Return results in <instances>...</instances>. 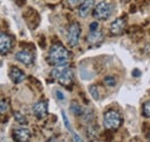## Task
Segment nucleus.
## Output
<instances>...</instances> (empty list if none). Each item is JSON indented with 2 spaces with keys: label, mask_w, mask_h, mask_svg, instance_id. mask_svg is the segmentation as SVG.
Segmentation results:
<instances>
[{
  "label": "nucleus",
  "mask_w": 150,
  "mask_h": 142,
  "mask_svg": "<svg viewBox=\"0 0 150 142\" xmlns=\"http://www.w3.org/2000/svg\"><path fill=\"white\" fill-rule=\"evenodd\" d=\"M104 83L106 86H109V87H114L115 83H117V81H115V79L113 76H105L104 77Z\"/></svg>",
  "instance_id": "obj_17"
},
{
  "label": "nucleus",
  "mask_w": 150,
  "mask_h": 142,
  "mask_svg": "<svg viewBox=\"0 0 150 142\" xmlns=\"http://www.w3.org/2000/svg\"><path fill=\"white\" fill-rule=\"evenodd\" d=\"M8 109V104L6 101H0V113H5Z\"/></svg>",
  "instance_id": "obj_19"
},
{
  "label": "nucleus",
  "mask_w": 150,
  "mask_h": 142,
  "mask_svg": "<svg viewBox=\"0 0 150 142\" xmlns=\"http://www.w3.org/2000/svg\"><path fill=\"white\" fill-rule=\"evenodd\" d=\"M69 109H71V111L74 113L75 116H81V114H83V113H84V111H83L82 107H81L77 102H75V101L72 102V104H71Z\"/></svg>",
  "instance_id": "obj_14"
},
{
  "label": "nucleus",
  "mask_w": 150,
  "mask_h": 142,
  "mask_svg": "<svg viewBox=\"0 0 150 142\" xmlns=\"http://www.w3.org/2000/svg\"><path fill=\"white\" fill-rule=\"evenodd\" d=\"M94 0H83L79 7V15L81 18H87L94 7Z\"/></svg>",
  "instance_id": "obj_11"
},
{
  "label": "nucleus",
  "mask_w": 150,
  "mask_h": 142,
  "mask_svg": "<svg viewBox=\"0 0 150 142\" xmlns=\"http://www.w3.org/2000/svg\"><path fill=\"white\" fill-rule=\"evenodd\" d=\"M112 5L110 2L102 1L96 6V8L94 9V16L95 18H98V20H106L112 15Z\"/></svg>",
  "instance_id": "obj_4"
},
{
  "label": "nucleus",
  "mask_w": 150,
  "mask_h": 142,
  "mask_svg": "<svg viewBox=\"0 0 150 142\" xmlns=\"http://www.w3.org/2000/svg\"><path fill=\"white\" fill-rule=\"evenodd\" d=\"M133 75H134V76H140V75H141V72L139 71V70H136V71L134 70V71H133Z\"/></svg>",
  "instance_id": "obj_25"
},
{
  "label": "nucleus",
  "mask_w": 150,
  "mask_h": 142,
  "mask_svg": "<svg viewBox=\"0 0 150 142\" xmlns=\"http://www.w3.org/2000/svg\"><path fill=\"white\" fill-rule=\"evenodd\" d=\"M143 114L146 117L150 118V102H147L144 105H143Z\"/></svg>",
  "instance_id": "obj_18"
},
{
  "label": "nucleus",
  "mask_w": 150,
  "mask_h": 142,
  "mask_svg": "<svg viewBox=\"0 0 150 142\" xmlns=\"http://www.w3.org/2000/svg\"><path fill=\"white\" fill-rule=\"evenodd\" d=\"M90 31H95V30H97L98 29V23L97 22H93V23H90Z\"/></svg>",
  "instance_id": "obj_21"
},
{
  "label": "nucleus",
  "mask_w": 150,
  "mask_h": 142,
  "mask_svg": "<svg viewBox=\"0 0 150 142\" xmlns=\"http://www.w3.org/2000/svg\"><path fill=\"white\" fill-rule=\"evenodd\" d=\"M9 77H11V80L14 83H20V82H22L24 80L25 75H24V73L21 71L20 68H18V67H12L9 70Z\"/></svg>",
  "instance_id": "obj_12"
},
{
  "label": "nucleus",
  "mask_w": 150,
  "mask_h": 142,
  "mask_svg": "<svg viewBox=\"0 0 150 142\" xmlns=\"http://www.w3.org/2000/svg\"><path fill=\"white\" fill-rule=\"evenodd\" d=\"M61 116H62V119H64V124H65V126H66V128H71V125H69V121H68V118H67V116H66V113L62 111L61 112Z\"/></svg>",
  "instance_id": "obj_20"
},
{
  "label": "nucleus",
  "mask_w": 150,
  "mask_h": 142,
  "mask_svg": "<svg viewBox=\"0 0 150 142\" xmlns=\"http://www.w3.org/2000/svg\"><path fill=\"white\" fill-rule=\"evenodd\" d=\"M51 75H52L53 79H56L60 84L66 86V87L69 86L72 83V81H73V72L68 67L67 62H64V64L54 66V68L52 70Z\"/></svg>",
  "instance_id": "obj_1"
},
{
  "label": "nucleus",
  "mask_w": 150,
  "mask_h": 142,
  "mask_svg": "<svg viewBox=\"0 0 150 142\" xmlns=\"http://www.w3.org/2000/svg\"><path fill=\"white\" fill-rule=\"evenodd\" d=\"M149 142H150V133H149Z\"/></svg>",
  "instance_id": "obj_26"
},
{
  "label": "nucleus",
  "mask_w": 150,
  "mask_h": 142,
  "mask_svg": "<svg viewBox=\"0 0 150 142\" xmlns=\"http://www.w3.org/2000/svg\"><path fill=\"white\" fill-rule=\"evenodd\" d=\"M15 58H16V60H19L20 62H22V64H24L27 66H30L34 62V54L31 53L30 51H28V50L19 51L18 53L15 54Z\"/></svg>",
  "instance_id": "obj_9"
},
{
  "label": "nucleus",
  "mask_w": 150,
  "mask_h": 142,
  "mask_svg": "<svg viewBox=\"0 0 150 142\" xmlns=\"http://www.w3.org/2000/svg\"><path fill=\"white\" fill-rule=\"evenodd\" d=\"M12 37L7 34H0V54H7L12 49Z\"/></svg>",
  "instance_id": "obj_8"
},
{
  "label": "nucleus",
  "mask_w": 150,
  "mask_h": 142,
  "mask_svg": "<svg viewBox=\"0 0 150 142\" xmlns=\"http://www.w3.org/2000/svg\"><path fill=\"white\" fill-rule=\"evenodd\" d=\"M56 95H57V98H58V99H60V101H62V99L65 98L64 94H62L61 91H59V90H57L56 91Z\"/></svg>",
  "instance_id": "obj_24"
},
{
  "label": "nucleus",
  "mask_w": 150,
  "mask_h": 142,
  "mask_svg": "<svg viewBox=\"0 0 150 142\" xmlns=\"http://www.w3.org/2000/svg\"><path fill=\"white\" fill-rule=\"evenodd\" d=\"M68 2H69V5H71V6H73V7H74V6H77L79 4H81V2H82V0H68Z\"/></svg>",
  "instance_id": "obj_22"
},
{
  "label": "nucleus",
  "mask_w": 150,
  "mask_h": 142,
  "mask_svg": "<svg viewBox=\"0 0 150 142\" xmlns=\"http://www.w3.org/2000/svg\"><path fill=\"white\" fill-rule=\"evenodd\" d=\"M103 123H104L105 128L114 131V129H117V128H119L121 126V124H122V118H121V116H120L119 112L110 110V111L105 112L104 118H103Z\"/></svg>",
  "instance_id": "obj_3"
},
{
  "label": "nucleus",
  "mask_w": 150,
  "mask_h": 142,
  "mask_svg": "<svg viewBox=\"0 0 150 142\" xmlns=\"http://www.w3.org/2000/svg\"><path fill=\"white\" fill-rule=\"evenodd\" d=\"M125 27H126V21L122 18H119L111 23L110 31H111L112 35H121L122 31L125 30Z\"/></svg>",
  "instance_id": "obj_10"
},
{
  "label": "nucleus",
  "mask_w": 150,
  "mask_h": 142,
  "mask_svg": "<svg viewBox=\"0 0 150 142\" xmlns=\"http://www.w3.org/2000/svg\"><path fill=\"white\" fill-rule=\"evenodd\" d=\"M33 112L38 119L45 118L47 114V103L45 101H39L37 103H35L33 107Z\"/></svg>",
  "instance_id": "obj_7"
},
{
  "label": "nucleus",
  "mask_w": 150,
  "mask_h": 142,
  "mask_svg": "<svg viewBox=\"0 0 150 142\" xmlns=\"http://www.w3.org/2000/svg\"><path fill=\"white\" fill-rule=\"evenodd\" d=\"M13 138L16 142H29L31 138V132L24 127L16 128L13 132Z\"/></svg>",
  "instance_id": "obj_6"
},
{
  "label": "nucleus",
  "mask_w": 150,
  "mask_h": 142,
  "mask_svg": "<svg viewBox=\"0 0 150 142\" xmlns=\"http://www.w3.org/2000/svg\"><path fill=\"white\" fill-rule=\"evenodd\" d=\"M49 62L52 65H60L64 62H67V60L69 59V52L66 48H64L60 44L52 45V48L50 49L49 52Z\"/></svg>",
  "instance_id": "obj_2"
},
{
  "label": "nucleus",
  "mask_w": 150,
  "mask_h": 142,
  "mask_svg": "<svg viewBox=\"0 0 150 142\" xmlns=\"http://www.w3.org/2000/svg\"><path fill=\"white\" fill-rule=\"evenodd\" d=\"M80 36H81V28H80V24L77 22H74L69 26L68 30H67V42L68 44L75 48L77 44H79V40H80Z\"/></svg>",
  "instance_id": "obj_5"
},
{
  "label": "nucleus",
  "mask_w": 150,
  "mask_h": 142,
  "mask_svg": "<svg viewBox=\"0 0 150 142\" xmlns=\"http://www.w3.org/2000/svg\"><path fill=\"white\" fill-rule=\"evenodd\" d=\"M73 138H74V142H84L81 139V136L79 134H76V133H73Z\"/></svg>",
  "instance_id": "obj_23"
},
{
  "label": "nucleus",
  "mask_w": 150,
  "mask_h": 142,
  "mask_svg": "<svg viewBox=\"0 0 150 142\" xmlns=\"http://www.w3.org/2000/svg\"><path fill=\"white\" fill-rule=\"evenodd\" d=\"M14 118H15V120L21 125L28 124V120H27L25 116H24V114H22V113L19 112V111H15V112H14Z\"/></svg>",
  "instance_id": "obj_15"
},
{
  "label": "nucleus",
  "mask_w": 150,
  "mask_h": 142,
  "mask_svg": "<svg viewBox=\"0 0 150 142\" xmlns=\"http://www.w3.org/2000/svg\"><path fill=\"white\" fill-rule=\"evenodd\" d=\"M89 92H90V95H91V97L94 98L95 101H98L99 99V92H98V88L96 87V86H90L89 87Z\"/></svg>",
  "instance_id": "obj_16"
},
{
  "label": "nucleus",
  "mask_w": 150,
  "mask_h": 142,
  "mask_svg": "<svg viewBox=\"0 0 150 142\" xmlns=\"http://www.w3.org/2000/svg\"><path fill=\"white\" fill-rule=\"evenodd\" d=\"M87 40L90 45H97L98 43H100L103 40V34L100 30H95V31H90L89 35L87 37Z\"/></svg>",
  "instance_id": "obj_13"
}]
</instances>
